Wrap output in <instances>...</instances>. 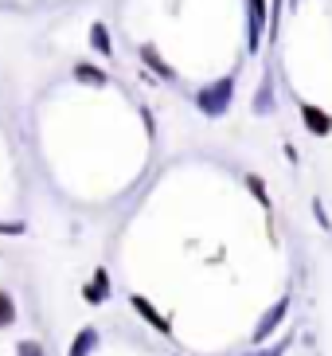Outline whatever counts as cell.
<instances>
[{
  "label": "cell",
  "mask_w": 332,
  "mask_h": 356,
  "mask_svg": "<svg viewBox=\"0 0 332 356\" xmlns=\"http://www.w3.org/2000/svg\"><path fill=\"white\" fill-rule=\"evenodd\" d=\"M262 24H266V0H250V51H258Z\"/></svg>",
  "instance_id": "obj_2"
},
{
  "label": "cell",
  "mask_w": 332,
  "mask_h": 356,
  "mask_svg": "<svg viewBox=\"0 0 332 356\" xmlns=\"http://www.w3.org/2000/svg\"><path fill=\"white\" fill-rule=\"evenodd\" d=\"M74 79H78V83H94V86H102V83H106V74L98 71V67H86V63L74 67Z\"/></svg>",
  "instance_id": "obj_9"
},
{
  "label": "cell",
  "mask_w": 332,
  "mask_h": 356,
  "mask_svg": "<svg viewBox=\"0 0 332 356\" xmlns=\"http://www.w3.org/2000/svg\"><path fill=\"white\" fill-rule=\"evenodd\" d=\"M285 309H290V298H281V302L274 305L270 314H266V321H262V329H258V333H254V341H262V337H270L274 329H278V321H281V317H285Z\"/></svg>",
  "instance_id": "obj_5"
},
{
  "label": "cell",
  "mask_w": 332,
  "mask_h": 356,
  "mask_svg": "<svg viewBox=\"0 0 332 356\" xmlns=\"http://www.w3.org/2000/svg\"><path fill=\"white\" fill-rule=\"evenodd\" d=\"M16 321V305H12V298L4 290H0V329H4V325H12Z\"/></svg>",
  "instance_id": "obj_10"
},
{
  "label": "cell",
  "mask_w": 332,
  "mask_h": 356,
  "mask_svg": "<svg viewBox=\"0 0 332 356\" xmlns=\"http://www.w3.org/2000/svg\"><path fill=\"white\" fill-rule=\"evenodd\" d=\"M141 59H145V63L153 67V71L160 74V79H172V67H168V63H160V55H156L153 47H141Z\"/></svg>",
  "instance_id": "obj_8"
},
{
  "label": "cell",
  "mask_w": 332,
  "mask_h": 356,
  "mask_svg": "<svg viewBox=\"0 0 332 356\" xmlns=\"http://www.w3.org/2000/svg\"><path fill=\"white\" fill-rule=\"evenodd\" d=\"M90 40H94V47H98L102 55H110V51H114V47H110V35H106V28H102V24H94V28H90Z\"/></svg>",
  "instance_id": "obj_11"
},
{
  "label": "cell",
  "mask_w": 332,
  "mask_h": 356,
  "mask_svg": "<svg viewBox=\"0 0 332 356\" xmlns=\"http://www.w3.org/2000/svg\"><path fill=\"white\" fill-rule=\"evenodd\" d=\"M301 118H305V126H309L313 134H321V137L332 129V118H329V114H321L317 106H301Z\"/></svg>",
  "instance_id": "obj_4"
},
{
  "label": "cell",
  "mask_w": 332,
  "mask_h": 356,
  "mask_svg": "<svg viewBox=\"0 0 332 356\" xmlns=\"http://www.w3.org/2000/svg\"><path fill=\"white\" fill-rule=\"evenodd\" d=\"M231 95H235V79H219V83H211V86H204V90H199V95H196V106H199L208 118H219L223 110H227Z\"/></svg>",
  "instance_id": "obj_1"
},
{
  "label": "cell",
  "mask_w": 332,
  "mask_h": 356,
  "mask_svg": "<svg viewBox=\"0 0 332 356\" xmlns=\"http://www.w3.org/2000/svg\"><path fill=\"white\" fill-rule=\"evenodd\" d=\"M94 345H98V333H94V329H83V333L74 337V345H71V356H86V353H90Z\"/></svg>",
  "instance_id": "obj_6"
},
{
  "label": "cell",
  "mask_w": 332,
  "mask_h": 356,
  "mask_svg": "<svg viewBox=\"0 0 332 356\" xmlns=\"http://www.w3.org/2000/svg\"><path fill=\"white\" fill-rule=\"evenodd\" d=\"M86 302H90V305H98V302H102V298H106V270H98V274H94V282L90 286H86Z\"/></svg>",
  "instance_id": "obj_7"
},
{
  "label": "cell",
  "mask_w": 332,
  "mask_h": 356,
  "mask_svg": "<svg viewBox=\"0 0 332 356\" xmlns=\"http://www.w3.org/2000/svg\"><path fill=\"white\" fill-rule=\"evenodd\" d=\"M24 223H0V235H20Z\"/></svg>",
  "instance_id": "obj_13"
},
{
  "label": "cell",
  "mask_w": 332,
  "mask_h": 356,
  "mask_svg": "<svg viewBox=\"0 0 332 356\" xmlns=\"http://www.w3.org/2000/svg\"><path fill=\"white\" fill-rule=\"evenodd\" d=\"M16 356H43V345H40V341H20Z\"/></svg>",
  "instance_id": "obj_12"
},
{
  "label": "cell",
  "mask_w": 332,
  "mask_h": 356,
  "mask_svg": "<svg viewBox=\"0 0 332 356\" xmlns=\"http://www.w3.org/2000/svg\"><path fill=\"white\" fill-rule=\"evenodd\" d=\"M133 309H137V314H141V317H149V325H153L156 333H168V329H172V325H168L165 317L156 314V309H153V305L145 302V298H141V293H133Z\"/></svg>",
  "instance_id": "obj_3"
}]
</instances>
